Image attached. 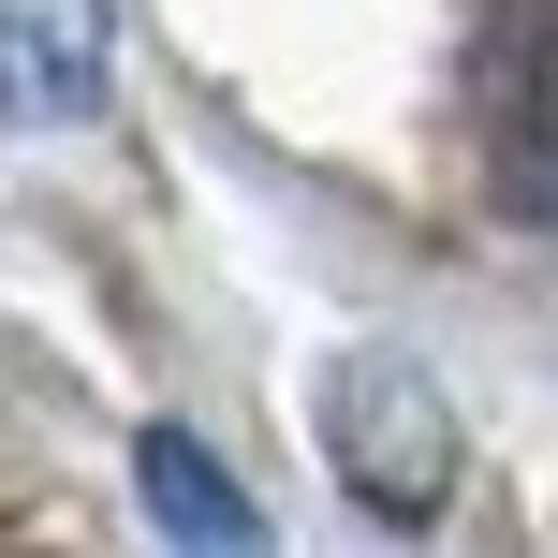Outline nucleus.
<instances>
[{"instance_id":"obj_1","label":"nucleus","mask_w":558,"mask_h":558,"mask_svg":"<svg viewBox=\"0 0 558 558\" xmlns=\"http://www.w3.org/2000/svg\"><path fill=\"white\" fill-rule=\"evenodd\" d=\"M324 456H338V485H353L367 514H441L456 500V412H441V383H426L412 353H338L324 367Z\"/></svg>"},{"instance_id":"obj_2","label":"nucleus","mask_w":558,"mask_h":558,"mask_svg":"<svg viewBox=\"0 0 558 558\" xmlns=\"http://www.w3.org/2000/svg\"><path fill=\"white\" fill-rule=\"evenodd\" d=\"M104 104V0H0V118L59 133Z\"/></svg>"},{"instance_id":"obj_3","label":"nucleus","mask_w":558,"mask_h":558,"mask_svg":"<svg viewBox=\"0 0 558 558\" xmlns=\"http://www.w3.org/2000/svg\"><path fill=\"white\" fill-rule=\"evenodd\" d=\"M133 471H147V514H162L177 544H251V500L221 485V456H206V441L147 426V456H133Z\"/></svg>"},{"instance_id":"obj_4","label":"nucleus","mask_w":558,"mask_h":558,"mask_svg":"<svg viewBox=\"0 0 558 558\" xmlns=\"http://www.w3.org/2000/svg\"><path fill=\"white\" fill-rule=\"evenodd\" d=\"M514 221L558 235V59L530 74V118H514Z\"/></svg>"}]
</instances>
